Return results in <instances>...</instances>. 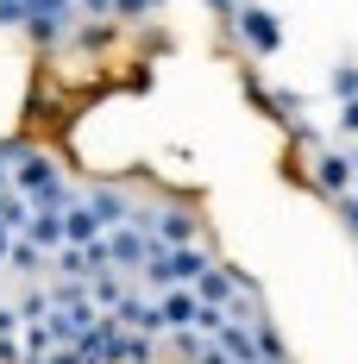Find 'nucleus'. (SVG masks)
I'll return each instance as SVG.
<instances>
[{"label":"nucleus","mask_w":358,"mask_h":364,"mask_svg":"<svg viewBox=\"0 0 358 364\" xmlns=\"http://www.w3.org/2000/svg\"><path fill=\"white\" fill-rule=\"evenodd\" d=\"M13 308H19V321H44V314H51V289H19Z\"/></svg>","instance_id":"nucleus-14"},{"label":"nucleus","mask_w":358,"mask_h":364,"mask_svg":"<svg viewBox=\"0 0 358 364\" xmlns=\"http://www.w3.org/2000/svg\"><path fill=\"white\" fill-rule=\"evenodd\" d=\"M315 182H321L327 195H346V188L358 182L352 157H339V151H321V157H315Z\"/></svg>","instance_id":"nucleus-11"},{"label":"nucleus","mask_w":358,"mask_h":364,"mask_svg":"<svg viewBox=\"0 0 358 364\" xmlns=\"http://www.w3.org/2000/svg\"><path fill=\"white\" fill-rule=\"evenodd\" d=\"M0 188H13V164H6V151H0Z\"/></svg>","instance_id":"nucleus-21"},{"label":"nucleus","mask_w":358,"mask_h":364,"mask_svg":"<svg viewBox=\"0 0 358 364\" xmlns=\"http://www.w3.org/2000/svg\"><path fill=\"white\" fill-rule=\"evenodd\" d=\"M113 321L126 333H151V339H164V321H157V301H144V295H120V308H113Z\"/></svg>","instance_id":"nucleus-6"},{"label":"nucleus","mask_w":358,"mask_h":364,"mask_svg":"<svg viewBox=\"0 0 358 364\" xmlns=\"http://www.w3.org/2000/svg\"><path fill=\"white\" fill-rule=\"evenodd\" d=\"M26 19H32L26 0H0V26H26Z\"/></svg>","instance_id":"nucleus-16"},{"label":"nucleus","mask_w":358,"mask_h":364,"mask_svg":"<svg viewBox=\"0 0 358 364\" xmlns=\"http://www.w3.org/2000/svg\"><path fill=\"white\" fill-rule=\"evenodd\" d=\"M239 38H246L258 57H270V50L283 44V19H277L270 6H239Z\"/></svg>","instance_id":"nucleus-5"},{"label":"nucleus","mask_w":358,"mask_h":364,"mask_svg":"<svg viewBox=\"0 0 358 364\" xmlns=\"http://www.w3.org/2000/svg\"><path fill=\"white\" fill-rule=\"evenodd\" d=\"M75 6H88V13H107L113 0H75Z\"/></svg>","instance_id":"nucleus-22"},{"label":"nucleus","mask_w":358,"mask_h":364,"mask_svg":"<svg viewBox=\"0 0 358 364\" xmlns=\"http://www.w3.org/2000/svg\"><path fill=\"white\" fill-rule=\"evenodd\" d=\"M151 0H113V13H144Z\"/></svg>","instance_id":"nucleus-20"},{"label":"nucleus","mask_w":358,"mask_h":364,"mask_svg":"<svg viewBox=\"0 0 358 364\" xmlns=\"http://www.w3.org/2000/svg\"><path fill=\"white\" fill-rule=\"evenodd\" d=\"M201 264H208V252L189 239V245H151V257L139 264L144 289H182V283H195L201 277Z\"/></svg>","instance_id":"nucleus-2"},{"label":"nucleus","mask_w":358,"mask_h":364,"mask_svg":"<svg viewBox=\"0 0 358 364\" xmlns=\"http://www.w3.org/2000/svg\"><path fill=\"white\" fill-rule=\"evenodd\" d=\"M6 245H13V232H6V226H0V257H6Z\"/></svg>","instance_id":"nucleus-23"},{"label":"nucleus","mask_w":358,"mask_h":364,"mask_svg":"<svg viewBox=\"0 0 358 364\" xmlns=\"http://www.w3.org/2000/svg\"><path fill=\"white\" fill-rule=\"evenodd\" d=\"M0 195H6V188H0Z\"/></svg>","instance_id":"nucleus-25"},{"label":"nucleus","mask_w":358,"mask_h":364,"mask_svg":"<svg viewBox=\"0 0 358 364\" xmlns=\"http://www.w3.org/2000/svg\"><path fill=\"white\" fill-rule=\"evenodd\" d=\"M333 95H339V101H352V95H358V70H352V63L333 70Z\"/></svg>","instance_id":"nucleus-15"},{"label":"nucleus","mask_w":358,"mask_h":364,"mask_svg":"<svg viewBox=\"0 0 358 364\" xmlns=\"http://www.w3.org/2000/svg\"><path fill=\"white\" fill-rule=\"evenodd\" d=\"M44 257H51V252H38L26 232H13V245H6L0 264H6V270H19V277H38V270H44Z\"/></svg>","instance_id":"nucleus-13"},{"label":"nucleus","mask_w":358,"mask_h":364,"mask_svg":"<svg viewBox=\"0 0 358 364\" xmlns=\"http://www.w3.org/2000/svg\"><path fill=\"white\" fill-rule=\"evenodd\" d=\"M26 6H32V13H51V19H70L75 0H26Z\"/></svg>","instance_id":"nucleus-17"},{"label":"nucleus","mask_w":358,"mask_h":364,"mask_svg":"<svg viewBox=\"0 0 358 364\" xmlns=\"http://www.w3.org/2000/svg\"><path fill=\"white\" fill-rule=\"evenodd\" d=\"M101 245H107V264H113V270H139L144 257H151V232H144L139 220H120V226L101 232Z\"/></svg>","instance_id":"nucleus-3"},{"label":"nucleus","mask_w":358,"mask_h":364,"mask_svg":"<svg viewBox=\"0 0 358 364\" xmlns=\"http://www.w3.org/2000/svg\"><path fill=\"white\" fill-rule=\"evenodd\" d=\"M132 220L151 232V245H189V239H195V220L177 214V208H170V214H132Z\"/></svg>","instance_id":"nucleus-7"},{"label":"nucleus","mask_w":358,"mask_h":364,"mask_svg":"<svg viewBox=\"0 0 358 364\" xmlns=\"http://www.w3.org/2000/svg\"><path fill=\"white\" fill-rule=\"evenodd\" d=\"M6 151V164H13V195H26L32 208H63L70 201V188L57 176V164L44 157V151H26V145H0Z\"/></svg>","instance_id":"nucleus-1"},{"label":"nucleus","mask_w":358,"mask_h":364,"mask_svg":"<svg viewBox=\"0 0 358 364\" xmlns=\"http://www.w3.org/2000/svg\"><path fill=\"white\" fill-rule=\"evenodd\" d=\"M189 289H195V301H208V308H233L251 283L239 277V270H226V264H214V257H208V264H201V277H195Z\"/></svg>","instance_id":"nucleus-4"},{"label":"nucleus","mask_w":358,"mask_h":364,"mask_svg":"<svg viewBox=\"0 0 358 364\" xmlns=\"http://www.w3.org/2000/svg\"><path fill=\"white\" fill-rule=\"evenodd\" d=\"M19 232H26V239H32L38 252H57V245H63V208H32V214H26V226H19Z\"/></svg>","instance_id":"nucleus-10"},{"label":"nucleus","mask_w":358,"mask_h":364,"mask_svg":"<svg viewBox=\"0 0 358 364\" xmlns=\"http://www.w3.org/2000/svg\"><path fill=\"white\" fill-rule=\"evenodd\" d=\"M88 208H95V220L101 226H120V220H132V201L120 195V188H95V195H82Z\"/></svg>","instance_id":"nucleus-12"},{"label":"nucleus","mask_w":358,"mask_h":364,"mask_svg":"<svg viewBox=\"0 0 358 364\" xmlns=\"http://www.w3.org/2000/svg\"><path fill=\"white\" fill-rule=\"evenodd\" d=\"M352 170H358V157H352Z\"/></svg>","instance_id":"nucleus-24"},{"label":"nucleus","mask_w":358,"mask_h":364,"mask_svg":"<svg viewBox=\"0 0 358 364\" xmlns=\"http://www.w3.org/2000/svg\"><path fill=\"white\" fill-rule=\"evenodd\" d=\"M339 132H352V139H358V95L339 107Z\"/></svg>","instance_id":"nucleus-18"},{"label":"nucleus","mask_w":358,"mask_h":364,"mask_svg":"<svg viewBox=\"0 0 358 364\" xmlns=\"http://www.w3.org/2000/svg\"><path fill=\"white\" fill-rule=\"evenodd\" d=\"M101 232H107V226H101V220H95V208H88V201H63V245H95V239H101Z\"/></svg>","instance_id":"nucleus-8"},{"label":"nucleus","mask_w":358,"mask_h":364,"mask_svg":"<svg viewBox=\"0 0 358 364\" xmlns=\"http://www.w3.org/2000/svg\"><path fill=\"white\" fill-rule=\"evenodd\" d=\"M195 289L182 283V289H157V321H164V333H177V327H195Z\"/></svg>","instance_id":"nucleus-9"},{"label":"nucleus","mask_w":358,"mask_h":364,"mask_svg":"<svg viewBox=\"0 0 358 364\" xmlns=\"http://www.w3.org/2000/svg\"><path fill=\"white\" fill-rule=\"evenodd\" d=\"M339 201H346V220H352V232H358V182L346 188V195H339Z\"/></svg>","instance_id":"nucleus-19"}]
</instances>
